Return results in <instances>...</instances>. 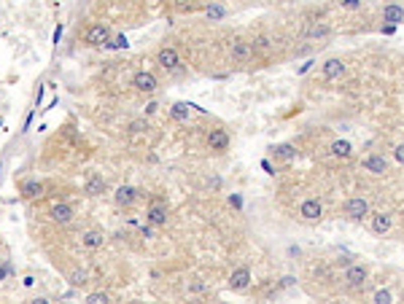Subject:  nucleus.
Listing matches in <instances>:
<instances>
[{
    "label": "nucleus",
    "mask_w": 404,
    "mask_h": 304,
    "mask_svg": "<svg viewBox=\"0 0 404 304\" xmlns=\"http://www.w3.org/2000/svg\"><path fill=\"white\" fill-rule=\"evenodd\" d=\"M84 41H87V46H105L111 41V27L108 25H92L87 30V35H84Z\"/></svg>",
    "instance_id": "1"
},
{
    "label": "nucleus",
    "mask_w": 404,
    "mask_h": 304,
    "mask_svg": "<svg viewBox=\"0 0 404 304\" xmlns=\"http://www.w3.org/2000/svg\"><path fill=\"white\" fill-rule=\"evenodd\" d=\"M132 87H135L138 92H149L151 95V92H157L159 84H157V75L154 73H149V70H138V73L132 75Z\"/></svg>",
    "instance_id": "2"
},
{
    "label": "nucleus",
    "mask_w": 404,
    "mask_h": 304,
    "mask_svg": "<svg viewBox=\"0 0 404 304\" xmlns=\"http://www.w3.org/2000/svg\"><path fill=\"white\" fill-rule=\"evenodd\" d=\"M345 215L353 218V221H361L364 215H369V202L364 197H353L345 202Z\"/></svg>",
    "instance_id": "3"
},
{
    "label": "nucleus",
    "mask_w": 404,
    "mask_h": 304,
    "mask_svg": "<svg viewBox=\"0 0 404 304\" xmlns=\"http://www.w3.org/2000/svg\"><path fill=\"white\" fill-rule=\"evenodd\" d=\"M49 218H51L54 223L65 226V223H71V221H73V207L68 205V202H57V205H51Z\"/></svg>",
    "instance_id": "4"
},
{
    "label": "nucleus",
    "mask_w": 404,
    "mask_h": 304,
    "mask_svg": "<svg viewBox=\"0 0 404 304\" xmlns=\"http://www.w3.org/2000/svg\"><path fill=\"white\" fill-rule=\"evenodd\" d=\"M157 62L165 70H178V65H181V59H178V51L170 49V46H165V49H159L157 54Z\"/></svg>",
    "instance_id": "5"
},
{
    "label": "nucleus",
    "mask_w": 404,
    "mask_h": 304,
    "mask_svg": "<svg viewBox=\"0 0 404 304\" xmlns=\"http://www.w3.org/2000/svg\"><path fill=\"white\" fill-rule=\"evenodd\" d=\"M146 221L151 226H165L167 223V207L162 205V202H154L149 207V213H146Z\"/></svg>",
    "instance_id": "6"
},
{
    "label": "nucleus",
    "mask_w": 404,
    "mask_h": 304,
    "mask_svg": "<svg viewBox=\"0 0 404 304\" xmlns=\"http://www.w3.org/2000/svg\"><path fill=\"white\" fill-rule=\"evenodd\" d=\"M248 283H251V269L248 267H240V269L232 272V277H229L232 291H243V288H248Z\"/></svg>",
    "instance_id": "7"
},
{
    "label": "nucleus",
    "mask_w": 404,
    "mask_h": 304,
    "mask_svg": "<svg viewBox=\"0 0 404 304\" xmlns=\"http://www.w3.org/2000/svg\"><path fill=\"white\" fill-rule=\"evenodd\" d=\"M345 280H348V285H351V288H361L364 283H367V269H364L361 264H353V267H348Z\"/></svg>",
    "instance_id": "8"
},
{
    "label": "nucleus",
    "mask_w": 404,
    "mask_h": 304,
    "mask_svg": "<svg viewBox=\"0 0 404 304\" xmlns=\"http://www.w3.org/2000/svg\"><path fill=\"white\" fill-rule=\"evenodd\" d=\"M105 189H108V183L103 175H89L87 183H84V194H89V197H100Z\"/></svg>",
    "instance_id": "9"
},
{
    "label": "nucleus",
    "mask_w": 404,
    "mask_h": 304,
    "mask_svg": "<svg viewBox=\"0 0 404 304\" xmlns=\"http://www.w3.org/2000/svg\"><path fill=\"white\" fill-rule=\"evenodd\" d=\"M113 199H116V205L119 207H129L132 202L138 199V189H132V186H119L113 194Z\"/></svg>",
    "instance_id": "10"
},
{
    "label": "nucleus",
    "mask_w": 404,
    "mask_h": 304,
    "mask_svg": "<svg viewBox=\"0 0 404 304\" xmlns=\"http://www.w3.org/2000/svg\"><path fill=\"white\" fill-rule=\"evenodd\" d=\"M321 202L318 199H305L302 202V207H299V215L302 218H307V221H318V218H321Z\"/></svg>",
    "instance_id": "11"
},
{
    "label": "nucleus",
    "mask_w": 404,
    "mask_h": 304,
    "mask_svg": "<svg viewBox=\"0 0 404 304\" xmlns=\"http://www.w3.org/2000/svg\"><path fill=\"white\" fill-rule=\"evenodd\" d=\"M208 145H211V151H224V148L229 145V135L224 129H211V135H208Z\"/></svg>",
    "instance_id": "12"
},
{
    "label": "nucleus",
    "mask_w": 404,
    "mask_h": 304,
    "mask_svg": "<svg viewBox=\"0 0 404 304\" xmlns=\"http://www.w3.org/2000/svg\"><path fill=\"white\" fill-rule=\"evenodd\" d=\"M251 54H253V46H251V43H245V41H235V43H232V59L248 62V59H251Z\"/></svg>",
    "instance_id": "13"
},
{
    "label": "nucleus",
    "mask_w": 404,
    "mask_h": 304,
    "mask_svg": "<svg viewBox=\"0 0 404 304\" xmlns=\"http://www.w3.org/2000/svg\"><path fill=\"white\" fill-rule=\"evenodd\" d=\"M383 22H388V25H401V22H404V9H401V6H396V3L385 6V9H383Z\"/></svg>",
    "instance_id": "14"
},
{
    "label": "nucleus",
    "mask_w": 404,
    "mask_h": 304,
    "mask_svg": "<svg viewBox=\"0 0 404 304\" xmlns=\"http://www.w3.org/2000/svg\"><path fill=\"white\" fill-rule=\"evenodd\" d=\"M19 191H22L25 199H38V197H43V183L41 181H25Z\"/></svg>",
    "instance_id": "15"
},
{
    "label": "nucleus",
    "mask_w": 404,
    "mask_h": 304,
    "mask_svg": "<svg viewBox=\"0 0 404 304\" xmlns=\"http://www.w3.org/2000/svg\"><path fill=\"white\" fill-rule=\"evenodd\" d=\"M103 232H97V229H89V232H84L81 235V245L84 248H89V251H95V248H100L103 245Z\"/></svg>",
    "instance_id": "16"
},
{
    "label": "nucleus",
    "mask_w": 404,
    "mask_h": 304,
    "mask_svg": "<svg viewBox=\"0 0 404 304\" xmlns=\"http://www.w3.org/2000/svg\"><path fill=\"white\" fill-rule=\"evenodd\" d=\"M345 73V65L340 59H326V65H323V75L329 81H334V79H340V75Z\"/></svg>",
    "instance_id": "17"
},
{
    "label": "nucleus",
    "mask_w": 404,
    "mask_h": 304,
    "mask_svg": "<svg viewBox=\"0 0 404 304\" xmlns=\"http://www.w3.org/2000/svg\"><path fill=\"white\" fill-rule=\"evenodd\" d=\"M364 167H367L369 173H375V175H383L388 170V162L383 157H367V159H364Z\"/></svg>",
    "instance_id": "18"
},
{
    "label": "nucleus",
    "mask_w": 404,
    "mask_h": 304,
    "mask_svg": "<svg viewBox=\"0 0 404 304\" xmlns=\"http://www.w3.org/2000/svg\"><path fill=\"white\" fill-rule=\"evenodd\" d=\"M372 229H375L377 235H385V232L391 229V215H385V213H377L375 218H372Z\"/></svg>",
    "instance_id": "19"
},
{
    "label": "nucleus",
    "mask_w": 404,
    "mask_h": 304,
    "mask_svg": "<svg viewBox=\"0 0 404 304\" xmlns=\"http://www.w3.org/2000/svg\"><path fill=\"white\" fill-rule=\"evenodd\" d=\"M189 111H191L189 103H175L173 108H170V116H173L175 121H186L189 119Z\"/></svg>",
    "instance_id": "20"
},
{
    "label": "nucleus",
    "mask_w": 404,
    "mask_h": 304,
    "mask_svg": "<svg viewBox=\"0 0 404 304\" xmlns=\"http://www.w3.org/2000/svg\"><path fill=\"white\" fill-rule=\"evenodd\" d=\"M351 151H353V145L351 143H348V140H337V143H334L331 145V154H334V157H351Z\"/></svg>",
    "instance_id": "21"
},
{
    "label": "nucleus",
    "mask_w": 404,
    "mask_h": 304,
    "mask_svg": "<svg viewBox=\"0 0 404 304\" xmlns=\"http://www.w3.org/2000/svg\"><path fill=\"white\" fill-rule=\"evenodd\" d=\"M224 17H227V9H224L221 3H211V6H208V19H211V22H219Z\"/></svg>",
    "instance_id": "22"
},
{
    "label": "nucleus",
    "mask_w": 404,
    "mask_h": 304,
    "mask_svg": "<svg viewBox=\"0 0 404 304\" xmlns=\"http://www.w3.org/2000/svg\"><path fill=\"white\" fill-rule=\"evenodd\" d=\"M127 46H129V43H127V38H124V35H116V38L111 35V41L105 43V49H113V51H116V49H127Z\"/></svg>",
    "instance_id": "23"
},
{
    "label": "nucleus",
    "mask_w": 404,
    "mask_h": 304,
    "mask_svg": "<svg viewBox=\"0 0 404 304\" xmlns=\"http://www.w3.org/2000/svg\"><path fill=\"white\" fill-rule=\"evenodd\" d=\"M87 301H89V304H105V301H111V296H108L105 291H92V293L87 296Z\"/></svg>",
    "instance_id": "24"
},
{
    "label": "nucleus",
    "mask_w": 404,
    "mask_h": 304,
    "mask_svg": "<svg viewBox=\"0 0 404 304\" xmlns=\"http://www.w3.org/2000/svg\"><path fill=\"white\" fill-rule=\"evenodd\" d=\"M375 301H377V304H388V301H393V296H391V291H385V288H380V291L375 293Z\"/></svg>",
    "instance_id": "25"
},
{
    "label": "nucleus",
    "mask_w": 404,
    "mask_h": 304,
    "mask_svg": "<svg viewBox=\"0 0 404 304\" xmlns=\"http://www.w3.org/2000/svg\"><path fill=\"white\" fill-rule=\"evenodd\" d=\"M87 277H89V275H87L84 269H81V272H73V275H71V285H84V283H87Z\"/></svg>",
    "instance_id": "26"
},
{
    "label": "nucleus",
    "mask_w": 404,
    "mask_h": 304,
    "mask_svg": "<svg viewBox=\"0 0 404 304\" xmlns=\"http://www.w3.org/2000/svg\"><path fill=\"white\" fill-rule=\"evenodd\" d=\"M146 129H149V124H146L143 119H135L129 124V132H146Z\"/></svg>",
    "instance_id": "27"
},
{
    "label": "nucleus",
    "mask_w": 404,
    "mask_h": 304,
    "mask_svg": "<svg viewBox=\"0 0 404 304\" xmlns=\"http://www.w3.org/2000/svg\"><path fill=\"white\" fill-rule=\"evenodd\" d=\"M310 35H313V38H323V35H329V27H326V25H315L313 30H310Z\"/></svg>",
    "instance_id": "28"
},
{
    "label": "nucleus",
    "mask_w": 404,
    "mask_h": 304,
    "mask_svg": "<svg viewBox=\"0 0 404 304\" xmlns=\"http://www.w3.org/2000/svg\"><path fill=\"white\" fill-rule=\"evenodd\" d=\"M278 157L291 159V157H294V145H278Z\"/></svg>",
    "instance_id": "29"
},
{
    "label": "nucleus",
    "mask_w": 404,
    "mask_h": 304,
    "mask_svg": "<svg viewBox=\"0 0 404 304\" xmlns=\"http://www.w3.org/2000/svg\"><path fill=\"white\" fill-rule=\"evenodd\" d=\"M393 154H396V159H399L401 165H404V145H396V151H393Z\"/></svg>",
    "instance_id": "30"
},
{
    "label": "nucleus",
    "mask_w": 404,
    "mask_h": 304,
    "mask_svg": "<svg viewBox=\"0 0 404 304\" xmlns=\"http://www.w3.org/2000/svg\"><path fill=\"white\" fill-rule=\"evenodd\" d=\"M361 0H345V9H359Z\"/></svg>",
    "instance_id": "31"
},
{
    "label": "nucleus",
    "mask_w": 404,
    "mask_h": 304,
    "mask_svg": "<svg viewBox=\"0 0 404 304\" xmlns=\"http://www.w3.org/2000/svg\"><path fill=\"white\" fill-rule=\"evenodd\" d=\"M9 272H11V267H9V264H6V267H0V280H3L6 275H9Z\"/></svg>",
    "instance_id": "32"
},
{
    "label": "nucleus",
    "mask_w": 404,
    "mask_h": 304,
    "mask_svg": "<svg viewBox=\"0 0 404 304\" xmlns=\"http://www.w3.org/2000/svg\"><path fill=\"white\" fill-rule=\"evenodd\" d=\"M232 205H235V207H243V199H240L237 194H235V197H232Z\"/></svg>",
    "instance_id": "33"
}]
</instances>
